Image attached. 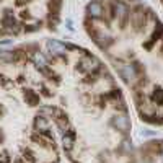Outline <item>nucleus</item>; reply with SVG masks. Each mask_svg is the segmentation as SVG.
Returning <instances> with one entry per match:
<instances>
[{"instance_id":"1","label":"nucleus","mask_w":163,"mask_h":163,"mask_svg":"<svg viewBox=\"0 0 163 163\" xmlns=\"http://www.w3.org/2000/svg\"><path fill=\"white\" fill-rule=\"evenodd\" d=\"M87 11H88V15L92 16V18H100V16L103 15V5H101V2H92V3L88 5Z\"/></svg>"}]
</instances>
